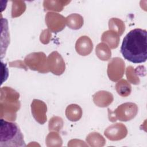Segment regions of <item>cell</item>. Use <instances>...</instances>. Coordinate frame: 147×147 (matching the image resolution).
<instances>
[{
    "label": "cell",
    "mask_w": 147,
    "mask_h": 147,
    "mask_svg": "<svg viewBox=\"0 0 147 147\" xmlns=\"http://www.w3.org/2000/svg\"><path fill=\"white\" fill-rule=\"evenodd\" d=\"M120 51L123 57L131 63L145 62L147 59V31L140 28L130 30L123 38Z\"/></svg>",
    "instance_id": "1"
},
{
    "label": "cell",
    "mask_w": 147,
    "mask_h": 147,
    "mask_svg": "<svg viewBox=\"0 0 147 147\" xmlns=\"http://www.w3.org/2000/svg\"><path fill=\"white\" fill-rule=\"evenodd\" d=\"M20 94L13 88L3 87L1 88L0 115L1 118L14 121L16 118V112L20 108L18 100Z\"/></svg>",
    "instance_id": "2"
},
{
    "label": "cell",
    "mask_w": 147,
    "mask_h": 147,
    "mask_svg": "<svg viewBox=\"0 0 147 147\" xmlns=\"http://www.w3.org/2000/svg\"><path fill=\"white\" fill-rule=\"evenodd\" d=\"M26 144L24 136L15 122L3 118L0 122V147H22Z\"/></svg>",
    "instance_id": "3"
},
{
    "label": "cell",
    "mask_w": 147,
    "mask_h": 147,
    "mask_svg": "<svg viewBox=\"0 0 147 147\" xmlns=\"http://www.w3.org/2000/svg\"><path fill=\"white\" fill-rule=\"evenodd\" d=\"M108 112L109 119L111 122H115L117 120L128 121L136 117L138 112V107L134 103L127 102L119 105L114 111L108 109Z\"/></svg>",
    "instance_id": "4"
},
{
    "label": "cell",
    "mask_w": 147,
    "mask_h": 147,
    "mask_svg": "<svg viewBox=\"0 0 147 147\" xmlns=\"http://www.w3.org/2000/svg\"><path fill=\"white\" fill-rule=\"evenodd\" d=\"M24 62L31 69L40 73H47L49 71L47 64V59L44 52H33L27 55Z\"/></svg>",
    "instance_id": "5"
},
{
    "label": "cell",
    "mask_w": 147,
    "mask_h": 147,
    "mask_svg": "<svg viewBox=\"0 0 147 147\" xmlns=\"http://www.w3.org/2000/svg\"><path fill=\"white\" fill-rule=\"evenodd\" d=\"M125 63L119 57L113 58L108 63L107 75L113 82H116L121 79L125 72Z\"/></svg>",
    "instance_id": "6"
},
{
    "label": "cell",
    "mask_w": 147,
    "mask_h": 147,
    "mask_svg": "<svg viewBox=\"0 0 147 147\" xmlns=\"http://www.w3.org/2000/svg\"><path fill=\"white\" fill-rule=\"evenodd\" d=\"M45 23L51 32L57 33L61 31L65 28L66 20L65 17L59 13L48 12L45 16Z\"/></svg>",
    "instance_id": "7"
},
{
    "label": "cell",
    "mask_w": 147,
    "mask_h": 147,
    "mask_svg": "<svg viewBox=\"0 0 147 147\" xmlns=\"http://www.w3.org/2000/svg\"><path fill=\"white\" fill-rule=\"evenodd\" d=\"M47 64L49 71L56 75H61L65 71V62L61 56L57 52L50 53L47 59Z\"/></svg>",
    "instance_id": "8"
},
{
    "label": "cell",
    "mask_w": 147,
    "mask_h": 147,
    "mask_svg": "<svg viewBox=\"0 0 147 147\" xmlns=\"http://www.w3.org/2000/svg\"><path fill=\"white\" fill-rule=\"evenodd\" d=\"M127 134L126 127L121 123L113 124L107 127L105 131V136L110 140L118 141L124 138Z\"/></svg>",
    "instance_id": "9"
},
{
    "label": "cell",
    "mask_w": 147,
    "mask_h": 147,
    "mask_svg": "<svg viewBox=\"0 0 147 147\" xmlns=\"http://www.w3.org/2000/svg\"><path fill=\"white\" fill-rule=\"evenodd\" d=\"M31 109L32 114L37 122L42 125L47 121V107L44 102L38 99H33L31 104Z\"/></svg>",
    "instance_id": "10"
},
{
    "label": "cell",
    "mask_w": 147,
    "mask_h": 147,
    "mask_svg": "<svg viewBox=\"0 0 147 147\" xmlns=\"http://www.w3.org/2000/svg\"><path fill=\"white\" fill-rule=\"evenodd\" d=\"M76 52L81 56H87L93 49V44L91 40L86 36H81L75 44Z\"/></svg>",
    "instance_id": "11"
},
{
    "label": "cell",
    "mask_w": 147,
    "mask_h": 147,
    "mask_svg": "<svg viewBox=\"0 0 147 147\" xmlns=\"http://www.w3.org/2000/svg\"><path fill=\"white\" fill-rule=\"evenodd\" d=\"M93 101L97 106L105 107L112 103L113 96L108 91H99L93 95Z\"/></svg>",
    "instance_id": "12"
},
{
    "label": "cell",
    "mask_w": 147,
    "mask_h": 147,
    "mask_svg": "<svg viewBox=\"0 0 147 147\" xmlns=\"http://www.w3.org/2000/svg\"><path fill=\"white\" fill-rule=\"evenodd\" d=\"M119 39V36L115 32L110 30L105 32L101 37L102 41L107 43L111 49L118 47Z\"/></svg>",
    "instance_id": "13"
},
{
    "label": "cell",
    "mask_w": 147,
    "mask_h": 147,
    "mask_svg": "<svg viewBox=\"0 0 147 147\" xmlns=\"http://www.w3.org/2000/svg\"><path fill=\"white\" fill-rule=\"evenodd\" d=\"M65 115L67 118L71 121H78L82 117V110L81 107L78 105H69L66 108Z\"/></svg>",
    "instance_id": "14"
},
{
    "label": "cell",
    "mask_w": 147,
    "mask_h": 147,
    "mask_svg": "<svg viewBox=\"0 0 147 147\" xmlns=\"http://www.w3.org/2000/svg\"><path fill=\"white\" fill-rule=\"evenodd\" d=\"M66 24L71 29L77 30L83 25V18L79 14H71L65 18Z\"/></svg>",
    "instance_id": "15"
},
{
    "label": "cell",
    "mask_w": 147,
    "mask_h": 147,
    "mask_svg": "<svg viewBox=\"0 0 147 147\" xmlns=\"http://www.w3.org/2000/svg\"><path fill=\"white\" fill-rule=\"evenodd\" d=\"M70 1H44L43 6L44 10H53L55 11H61L63 10L64 6L68 4Z\"/></svg>",
    "instance_id": "16"
},
{
    "label": "cell",
    "mask_w": 147,
    "mask_h": 147,
    "mask_svg": "<svg viewBox=\"0 0 147 147\" xmlns=\"http://www.w3.org/2000/svg\"><path fill=\"white\" fill-rule=\"evenodd\" d=\"M95 53L97 57L103 61L109 60L111 56V52L109 47L104 42H100L97 45Z\"/></svg>",
    "instance_id": "17"
},
{
    "label": "cell",
    "mask_w": 147,
    "mask_h": 147,
    "mask_svg": "<svg viewBox=\"0 0 147 147\" xmlns=\"http://www.w3.org/2000/svg\"><path fill=\"white\" fill-rule=\"evenodd\" d=\"M115 90L119 95L123 97H126L130 94L131 87L126 80L122 79L117 83Z\"/></svg>",
    "instance_id": "18"
},
{
    "label": "cell",
    "mask_w": 147,
    "mask_h": 147,
    "mask_svg": "<svg viewBox=\"0 0 147 147\" xmlns=\"http://www.w3.org/2000/svg\"><path fill=\"white\" fill-rule=\"evenodd\" d=\"M109 27L110 30L115 32L119 36L123 34L125 30L124 22L117 18H112L109 20Z\"/></svg>",
    "instance_id": "19"
},
{
    "label": "cell",
    "mask_w": 147,
    "mask_h": 147,
    "mask_svg": "<svg viewBox=\"0 0 147 147\" xmlns=\"http://www.w3.org/2000/svg\"><path fill=\"white\" fill-rule=\"evenodd\" d=\"M11 17L15 18L20 16L26 9V4L22 1H13Z\"/></svg>",
    "instance_id": "20"
},
{
    "label": "cell",
    "mask_w": 147,
    "mask_h": 147,
    "mask_svg": "<svg viewBox=\"0 0 147 147\" xmlns=\"http://www.w3.org/2000/svg\"><path fill=\"white\" fill-rule=\"evenodd\" d=\"M86 141L90 146H97L96 142H98L99 146H103L106 142L103 136L99 133L96 132L89 134L86 138Z\"/></svg>",
    "instance_id": "21"
},
{
    "label": "cell",
    "mask_w": 147,
    "mask_h": 147,
    "mask_svg": "<svg viewBox=\"0 0 147 147\" xmlns=\"http://www.w3.org/2000/svg\"><path fill=\"white\" fill-rule=\"evenodd\" d=\"M63 126V121L61 117L55 116L52 117L49 121V130L59 131Z\"/></svg>",
    "instance_id": "22"
},
{
    "label": "cell",
    "mask_w": 147,
    "mask_h": 147,
    "mask_svg": "<svg viewBox=\"0 0 147 147\" xmlns=\"http://www.w3.org/2000/svg\"><path fill=\"white\" fill-rule=\"evenodd\" d=\"M126 75L127 80L133 84H138L140 83L139 78L136 76L134 68L131 66H129L126 68Z\"/></svg>",
    "instance_id": "23"
},
{
    "label": "cell",
    "mask_w": 147,
    "mask_h": 147,
    "mask_svg": "<svg viewBox=\"0 0 147 147\" xmlns=\"http://www.w3.org/2000/svg\"><path fill=\"white\" fill-rule=\"evenodd\" d=\"M46 142L48 144L49 142H62L61 137L57 133L51 132L47 136L46 138Z\"/></svg>",
    "instance_id": "24"
},
{
    "label": "cell",
    "mask_w": 147,
    "mask_h": 147,
    "mask_svg": "<svg viewBox=\"0 0 147 147\" xmlns=\"http://www.w3.org/2000/svg\"><path fill=\"white\" fill-rule=\"evenodd\" d=\"M51 37V34L49 33L48 29L43 30L40 35V41L44 44H48L49 42V38Z\"/></svg>",
    "instance_id": "25"
}]
</instances>
